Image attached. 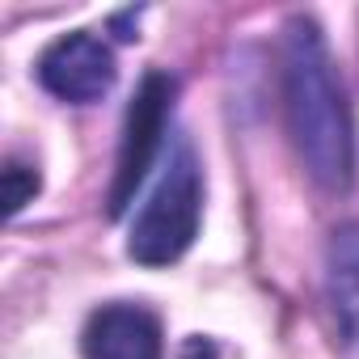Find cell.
Listing matches in <instances>:
<instances>
[{
	"instance_id": "1",
	"label": "cell",
	"mask_w": 359,
	"mask_h": 359,
	"mask_svg": "<svg viewBox=\"0 0 359 359\" xmlns=\"http://www.w3.org/2000/svg\"><path fill=\"white\" fill-rule=\"evenodd\" d=\"M283 114L309 177L334 195H346L359 173L355 118L325 34L304 13L283 26Z\"/></svg>"
},
{
	"instance_id": "2",
	"label": "cell",
	"mask_w": 359,
	"mask_h": 359,
	"mask_svg": "<svg viewBox=\"0 0 359 359\" xmlns=\"http://www.w3.org/2000/svg\"><path fill=\"white\" fill-rule=\"evenodd\" d=\"M199 216H203V169L195 148L182 140L169 152V165L144 212L131 224L127 237V258L140 266H169L177 262L199 237Z\"/></svg>"
},
{
	"instance_id": "3",
	"label": "cell",
	"mask_w": 359,
	"mask_h": 359,
	"mask_svg": "<svg viewBox=\"0 0 359 359\" xmlns=\"http://www.w3.org/2000/svg\"><path fill=\"white\" fill-rule=\"evenodd\" d=\"M177 102V76H169L165 68H148L131 93L127 118H123V140H118V156H114V177H110V191H106V216L123 220V212L131 208L144 173L152 169L169 114Z\"/></svg>"
},
{
	"instance_id": "4",
	"label": "cell",
	"mask_w": 359,
	"mask_h": 359,
	"mask_svg": "<svg viewBox=\"0 0 359 359\" xmlns=\"http://www.w3.org/2000/svg\"><path fill=\"white\" fill-rule=\"evenodd\" d=\"M114 81H118L114 51L89 30H72L39 55V85L60 102L93 106L114 89Z\"/></svg>"
},
{
	"instance_id": "5",
	"label": "cell",
	"mask_w": 359,
	"mask_h": 359,
	"mask_svg": "<svg viewBox=\"0 0 359 359\" xmlns=\"http://www.w3.org/2000/svg\"><path fill=\"white\" fill-rule=\"evenodd\" d=\"M85 359H165L161 321L140 304H102L81 334Z\"/></svg>"
},
{
	"instance_id": "6",
	"label": "cell",
	"mask_w": 359,
	"mask_h": 359,
	"mask_svg": "<svg viewBox=\"0 0 359 359\" xmlns=\"http://www.w3.org/2000/svg\"><path fill=\"white\" fill-rule=\"evenodd\" d=\"M325 300L346 359H359V220H346L325 241Z\"/></svg>"
},
{
	"instance_id": "7",
	"label": "cell",
	"mask_w": 359,
	"mask_h": 359,
	"mask_svg": "<svg viewBox=\"0 0 359 359\" xmlns=\"http://www.w3.org/2000/svg\"><path fill=\"white\" fill-rule=\"evenodd\" d=\"M39 187H43L39 169H30V165H22V161H9L5 173H0V199H5V216H18L26 203H34Z\"/></svg>"
},
{
	"instance_id": "8",
	"label": "cell",
	"mask_w": 359,
	"mask_h": 359,
	"mask_svg": "<svg viewBox=\"0 0 359 359\" xmlns=\"http://www.w3.org/2000/svg\"><path fill=\"white\" fill-rule=\"evenodd\" d=\"M135 22H140V9H127V13H114L110 18V30H118V39L131 43L135 39Z\"/></svg>"
},
{
	"instance_id": "9",
	"label": "cell",
	"mask_w": 359,
	"mask_h": 359,
	"mask_svg": "<svg viewBox=\"0 0 359 359\" xmlns=\"http://www.w3.org/2000/svg\"><path fill=\"white\" fill-rule=\"evenodd\" d=\"M182 359H216V346L208 342V338H187V346H182Z\"/></svg>"
}]
</instances>
